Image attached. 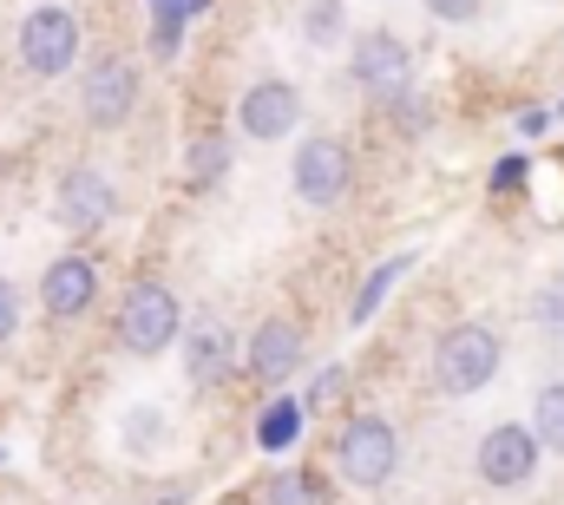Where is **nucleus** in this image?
Listing matches in <instances>:
<instances>
[{
    "mask_svg": "<svg viewBox=\"0 0 564 505\" xmlns=\"http://www.w3.org/2000/svg\"><path fill=\"white\" fill-rule=\"evenodd\" d=\"M119 348L126 355H164L171 342H184V309H177V296L158 282V276H139L132 289H126V302H119Z\"/></svg>",
    "mask_w": 564,
    "mask_h": 505,
    "instance_id": "f257e3e1",
    "label": "nucleus"
},
{
    "mask_svg": "<svg viewBox=\"0 0 564 505\" xmlns=\"http://www.w3.org/2000/svg\"><path fill=\"white\" fill-rule=\"evenodd\" d=\"M499 362H506L499 335H492L486 322H459V329H446V335H440V348H433V387H440V394H453V400H466V394L492 387Z\"/></svg>",
    "mask_w": 564,
    "mask_h": 505,
    "instance_id": "f03ea898",
    "label": "nucleus"
},
{
    "mask_svg": "<svg viewBox=\"0 0 564 505\" xmlns=\"http://www.w3.org/2000/svg\"><path fill=\"white\" fill-rule=\"evenodd\" d=\"M394 466H401V433H394V420H388V413H355V420L341 427V440H335V473H341L348 486H361V493H381V486L394 480Z\"/></svg>",
    "mask_w": 564,
    "mask_h": 505,
    "instance_id": "7ed1b4c3",
    "label": "nucleus"
},
{
    "mask_svg": "<svg viewBox=\"0 0 564 505\" xmlns=\"http://www.w3.org/2000/svg\"><path fill=\"white\" fill-rule=\"evenodd\" d=\"M289 184H295V197H302V204L335 211V204L355 191V144H348V138H335V131L302 138V144H295V164H289Z\"/></svg>",
    "mask_w": 564,
    "mask_h": 505,
    "instance_id": "20e7f679",
    "label": "nucleus"
},
{
    "mask_svg": "<svg viewBox=\"0 0 564 505\" xmlns=\"http://www.w3.org/2000/svg\"><path fill=\"white\" fill-rule=\"evenodd\" d=\"M73 60H79V13L59 0L33 7L20 20V66L33 79H59V73H73Z\"/></svg>",
    "mask_w": 564,
    "mask_h": 505,
    "instance_id": "39448f33",
    "label": "nucleus"
},
{
    "mask_svg": "<svg viewBox=\"0 0 564 505\" xmlns=\"http://www.w3.org/2000/svg\"><path fill=\"white\" fill-rule=\"evenodd\" d=\"M408 66H414V53H408V40H401L394 26H368V33H355V46H348V79H355L368 99L408 93Z\"/></svg>",
    "mask_w": 564,
    "mask_h": 505,
    "instance_id": "423d86ee",
    "label": "nucleus"
},
{
    "mask_svg": "<svg viewBox=\"0 0 564 505\" xmlns=\"http://www.w3.org/2000/svg\"><path fill=\"white\" fill-rule=\"evenodd\" d=\"M79 106H86V126L119 131L139 112V66H132L126 53H106V60L79 79Z\"/></svg>",
    "mask_w": 564,
    "mask_h": 505,
    "instance_id": "0eeeda50",
    "label": "nucleus"
},
{
    "mask_svg": "<svg viewBox=\"0 0 564 505\" xmlns=\"http://www.w3.org/2000/svg\"><path fill=\"white\" fill-rule=\"evenodd\" d=\"M539 427H492L486 440H479V453H473V466H479V480L486 486H499V493H519L532 473H539Z\"/></svg>",
    "mask_w": 564,
    "mask_h": 505,
    "instance_id": "6e6552de",
    "label": "nucleus"
},
{
    "mask_svg": "<svg viewBox=\"0 0 564 505\" xmlns=\"http://www.w3.org/2000/svg\"><path fill=\"white\" fill-rule=\"evenodd\" d=\"M112 211H119V191H112V178L99 171V164H73L66 178H59V191H53V217L66 224V230H106L112 224Z\"/></svg>",
    "mask_w": 564,
    "mask_h": 505,
    "instance_id": "1a4fd4ad",
    "label": "nucleus"
},
{
    "mask_svg": "<svg viewBox=\"0 0 564 505\" xmlns=\"http://www.w3.org/2000/svg\"><path fill=\"white\" fill-rule=\"evenodd\" d=\"M302 126V93L289 79H257L243 99H237V131L257 138V144H276Z\"/></svg>",
    "mask_w": 564,
    "mask_h": 505,
    "instance_id": "9d476101",
    "label": "nucleus"
},
{
    "mask_svg": "<svg viewBox=\"0 0 564 505\" xmlns=\"http://www.w3.org/2000/svg\"><path fill=\"white\" fill-rule=\"evenodd\" d=\"M302 355H308L302 329H295L289 315H270V322L250 335V348H243V368H250V380H263V387H282V380H295Z\"/></svg>",
    "mask_w": 564,
    "mask_h": 505,
    "instance_id": "9b49d317",
    "label": "nucleus"
},
{
    "mask_svg": "<svg viewBox=\"0 0 564 505\" xmlns=\"http://www.w3.org/2000/svg\"><path fill=\"white\" fill-rule=\"evenodd\" d=\"M93 296H99V262H93V256H59V262H46V276H40V309H46L53 322L86 315Z\"/></svg>",
    "mask_w": 564,
    "mask_h": 505,
    "instance_id": "f8f14e48",
    "label": "nucleus"
},
{
    "mask_svg": "<svg viewBox=\"0 0 564 505\" xmlns=\"http://www.w3.org/2000/svg\"><path fill=\"white\" fill-rule=\"evenodd\" d=\"M230 368H237V335L217 315H197L184 329V375L197 387H217V380H230Z\"/></svg>",
    "mask_w": 564,
    "mask_h": 505,
    "instance_id": "ddd939ff",
    "label": "nucleus"
},
{
    "mask_svg": "<svg viewBox=\"0 0 564 505\" xmlns=\"http://www.w3.org/2000/svg\"><path fill=\"white\" fill-rule=\"evenodd\" d=\"M224 171H230V138L197 131V138L184 144V184H191V191H217Z\"/></svg>",
    "mask_w": 564,
    "mask_h": 505,
    "instance_id": "4468645a",
    "label": "nucleus"
},
{
    "mask_svg": "<svg viewBox=\"0 0 564 505\" xmlns=\"http://www.w3.org/2000/svg\"><path fill=\"white\" fill-rule=\"evenodd\" d=\"M408 269H414V250H401V256H388V262H375V269H368V282H361V296H355V309H348V322H355V329H361V322H375V309L388 302V289H394Z\"/></svg>",
    "mask_w": 564,
    "mask_h": 505,
    "instance_id": "2eb2a0df",
    "label": "nucleus"
},
{
    "mask_svg": "<svg viewBox=\"0 0 564 505\" xmlns=\"http://www.w3.org/2000/svg\"><path fill=\"white\" fill-rule=\"evenodd\" d=\"M302 400H289V394H276L270 407H263V420H257V447H270V453H282V447H295L302 440Z\"/></svg>",
    "mask_w": 564,
    "mask_h": 505,
    "instance_id": "dca6fc26",
    "label": "nucleus"
},
{
    "mask_svg": "<svg viewBox=\"0 0 564 505\" xmlns=\"http://www.w3.org/2000/svg\"><path fill=\"white\" fill-rule=\"evenodd\" d=\"M302 40L308 46H335V40H348V7L341 0H308V13H302Z\"/></svg>",
    "mask_w": 564,
    "mask_h": 505,
    "instance_id": "f3484780",
    "label": "nucleus"
},
{
    "mask_svg": "<svg viewBox=\"0 0 564 505\" xmlns=\"http://www.w3.org/2000/svg\"><path fill=\"white\" fill-rule=\"evenodd\" d=\"M532 427H539V440H545L552 453H564V380L539 387V400H532Z\"/></svg>",
    "mask_w": 564,
    "mask_h": 505,
    "instance_id": "a211bd4d",
    "label": "nucleus"
},
{
    "mask_svg": "<svg viewBox=\"0 0 564 505\" xmlns=\"http://www.w3.org/2000/svg\"><path fill=\"white\" fill-rule=\"evenodd\" d=\"M184 20H191V7H184V0L158 13V26H151V53H158V60H177V46H184Z\"/></svg>",
    "mask_w": 564,
    "mask_h": 505,
    "instance_id": "6ab92c4d",
    "label": "nucleus"
},
{
    "mask_svg": "<svg viewBox=\"0 0 564 505\" xmlns=\"http://www.w3.org/2000/svg\"><path fill=\"white\" fill-rule=\"evenodd\" d=\"M263 505H315V480L308 473H282V480H270Z\"/></svg>",
    "mask_w": 564,
    "mask_h": 505,
    "instance_id": "aec40b11",
    "label": "nucleus"
},
{
    "mask_svg": "<svg viewBox=\"0 0 564 505\" xmlns=\"http://www.w3.org/2000/svg\"><path fill=\"white\" fill-rule=\"evenodd\" d=\"M532 315H539V329H552V335H564V282H558V289H539Z\"/></svg>",
    "mask_w": 564,
    "mask_h": 505,
    "instance_id": "412c9836",
    "label": "nucleus"
},
{
    "mask_svg": "<svg viewBox=\"0 0 564 505\" xmlns=\"http://www.w3.org/2000/svg\"><path fill=\"white\" fill-rule=\"evenodd\" d=\"M479 7H486V0H426V13H433V20H446V26L479 20Z\"/></svg>",
    "mask_w": 564,
    "mask_h": 505,
    "instance_id": "4be33fe9",
    "label": "nucleus"
},
{
    "mask_svg": "<svg viewBox=\"0 0 564 505\" xmlns=\"http://www.w3.org/2000/svg\"><path fill=\"white\" fill-rule=\"evenodd\" d=\"M341 380H348V368H341V362H335V368H322V375H315V387H308V400H302V407H328V400L341 394Z\"/></svg>",
    "mask_w": 564,
    "mask_h": 505,
    "instance_id": "5701e85b",
    "label": "nucleus"
},
{
    "mask_svg": "<svg viewBox=\"0 0 564 505\" xmlns=\"http://www.w3.org/2000/svg\"><path fill=\"white\" fill-rule=\"evenodd\" d=\"M525 171H532L525 158H499L492 164V191H525Z\"/></svg>",
    "mask_w": 564,
    "mask_h": 505,
    "instance_id": "b1692460",
    "label": "nucleus"
},
{
    "mask_svg": "<svg viewBox=\"0 0 564 505\" xmlns=\"http://www.w3.org/2000/svg\"><path fill=\"white\" fill-rule=\"evenodd\" d=\"M13 329H20V289L0 276V342H13Z\"/></svg>",
    "mask_w": 564,
    "mask_h": 505,
    "instance_id": "393cba45",
    "label": "nucleus"
},
{
    "mask_svg": "<svg viewBox=\"0 0 564 505\" xmlns=\"http://www.w3.org/2000/svg\"><path fill=\"white\" fill-rule=\"evenodd\" d=\"M552 126H558V112H552V106H525V112H519V131H525V138H545Z\"/></svg>",
    "mask_w": 564,
    "mask_h": 505,
    "instance_id": "a878e982",
    "label": "nucleus"
}]
</instances>
